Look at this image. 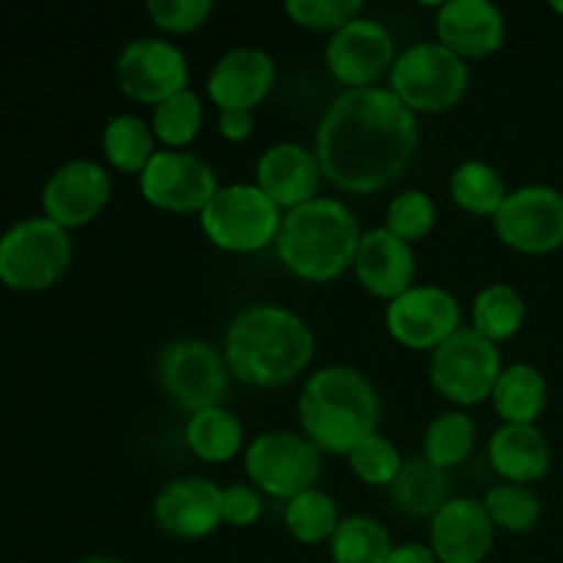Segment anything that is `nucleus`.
I'll return each instance as SVG.
<instances>
[{
  "label": "nucleus",
  "mask_w": 563,
  "mask_h": 563,
  "mask_svg": "<svg viewBox=\"0 0 563 563\" xmlns=\"http://www.w3.org/2000/svg\"><path fill=\"white\" fill-rule=\"evenodd\" d=\"M418 146L416 113L390 88H346L324 110L313 154L330 185L368 196L399 179Z\"/></svg>",
  "instance_id": "nucleus-1"
},
{
  "label": "nucleus",
  "mask_w": 563,
  "mask_h": 563,
  "mask_svg": "<svg viewBox=\"0 0 563 563\" xmlns=\"http://www.w3.org/2000/svg\"><path fill=\"white\" fill-rule=\"evenodd\" d=\"M317 339L302 317L275 302H256L236 313L223 335L229 372L251 388H280L313 361Z\"/></svg>",
  "instance_id": "nucleus-2"
},
{
  "label": "nucleus",
  "mask_w": 563,
  "mask_h": 563,
  "mask_svg": "<svg viewBox=\"0 0 563 563\" xmlns=\"http://www.w3.org/2000/svg\"><path fill=\"white\" fill-rule=\"evenodd\" d=\"M302 434L328 454H350L379 429L383 401L363 372L352 366H324L302 385L297 399Z\"/></svg>",
  "instance_id": "nucleus-3"
},
{
  "label": "nucleus",
  "mask_w": 563,
  "mask_h": 563,
  "mask_svg": "<svg viewBox=\"0 0 563 563\" xmlns=\"http://www.w3.org/2000/svg\"><path fill=\"white\" fill-rule=\"evenodd\" d=\"M361 225L355 212L339 198H313L284 214L278 256L295 278L308 284H330L355 267L361 247Z\"/></svg>",
  "instance_id": "nucleus-4"
},
{
  "label": "nucleus",
  "mask_w": 563,
  "mask_h": 563,
  "mask_svg": "<svg viewBox=\"0 0 563 563\" xmlns=\"http://www.w3.org/2000/svg\"><path fill=\"white\" fill-rule=\"evenodd\" d=\"M471 86L467 64L440 42H418L401 49L390 69V91L412 113H443Z\"/></svg>",
  "instance_id": "nucleus-5"
},
{
  "label": "nucleus",
  "mask_w": 563,
  "mask_h": 563,
  "mask_svg": "<svg viewBox=\"0 0 563 563\" xmlns=\"http://www.w3.org/2000/svg\"><path fill=\"white\" fill-rule=\"evenodd\" d=\"M71 262L69 231L49 218H27L0 236V280L14 291H44Z\"/></svg>",
  "instance_id": "nucleus-6"
},
{
  "label": "nucleus",
  "mask_w": 563,
  "mask_h": 563,
  "mask_svg": "<svg viewBox=\"0 0 563 563\" xmlns=\"http://www.w3.org/2000/svg\"><path fill=\"white\" fill-rule=\"evenodd\" d=\"M284 212L258 185H225L201 212V229L214 247L253 253L278 240Z\"/></svg>",
  "instance_id": "nucleus-7"
},
{
  "label": "nucleus",
  "mask_w": 563,
  "mask_h": 563,
  "mask_svg": "<svg viewBox=\"0 0 563 563\" xmlns=\"http://www.w3.org/2000/svg\"><path fill=\"white\" fill-rule=\"evenodd\" d=\"M500 372L498 344L473 328L456 330L429 357V379L434 390L456 407H473L489 399Z\"/></svg>",
  "instance_id": "nucleus-8"
},
{
  "label": "nucleus",
  "mask_w": 563,
  "mask_h": 563,
  "mask_svg": "<svg viewBox=\"0 0 563 563\" xmlns=\"http://www.w3.org/2000/svg\"><path fill=\"white\" fill-rule=\"evenodd\" d=\"M157 379L165 396L192 416L223 405L231 372L214 344L203 339H176L159 350Z\"/></svg>",
  "instance_id": "nucleus-9"
},
{
  "label": "nucleus",
  "mask_w": 563,
  "mask_h": 563,
  "mask_svg": "<svg viewBox=\"0 0 563 563\" xmlns=\"http://www.w3.org/2000/svg\"><path fill=\"white\" fill-rule=\"evenodd\" d=\"M245 473L262 495L291 500L319 482L322 451L306 434L273 429L251 440L245 449Z\"/></svg>",
  "instance_id": "nucleus-10"
},
{
  "label": "nucleus",
  "mask_w": 563,
  "mask_h": 563,
  "mask_svg": "<svg viewBox=\"0 0 563 563\" xmlns=\"http://www.w3.org/2000/svg\"><path fill=\"white\" fill-rule=\"evenodd\" d=\"M137 179L152 207L174 214H201L220 190L212 165L187 148H159Z\"/></svg>",
  "instance_id": "nucleus-11"
},
{
  "label": "nucleus",
  "mask_w": 563,
  "mask_h": 563,
  "mask_svg": "<svg viewBox=\"0 0 563 563\" xmlns=\"http://www.w3.org/2000/svg\"><path fill=\"white\" fill-rule=\"evenodd\" d=\"M498 240L511 251L542 256L563 247V192L548 185H528L509 192L493 218Z\"/></svg>",
  "instance_id": "nucleus-12"
},
{
  "label": "nucleus",
  "mask_w": 563,
  "mask_h": 563,
  "mask_svg": "<svg viewBox=\"0 0 563 563\" xmlns=\"http://www.w3.org/2000/svg\"><path fill=\"white\" fill-rule=\"evenodd\" d=\"M115 82L126 99L141 104H159L174 93L187 91L190 66L185 53L168 38L143 36L121 47L115 58Z\"/></svg>",
  "instance_id": "nucleus-13"
},
{
  "label": "nucleus",
  "mask_w": 563,
  "mask_h": 563,
  "mask_svg": "<svg viewBox=\"0 0 563 563\" xmlns=\"http://www.w3.org/2000/svg\"><path fill=\"white\" fill-rule=\"evenodd\" d=\"M330 75L346 88H374V82L394 69V33L374 16H355L330 36L324 49Z\"/></svg>",
  "instance_id": "nucleus-14"
},
{
  "label": "nucleus",
  "mask_w": 563,
  "mask_h": 563,
  "mask_svg": "<svg viewBox=\"0 0 563 563\" xmlns=\"http://www.w3.org/2000/svg\"><path fill=\"white\" fill-rule=\"evenodd\" d=\"M385 324L401 346L438 350L462 328V308L443 286H412L388 302Z\"/></svg>",
  "instance_id": "nucleus-15"
},
{
  "label": "nucleus",
  "mask_w": 563,
  "mask_h": 563,
  "mask_svg": "<svg viewBox=\"0 0 563 563\" xmlns=\"http://www.w3.org/2000/svg\"><path fill=\"white\" fill-rule=\"evenodd\" d=\"M154 522L174 539H203L223 522V489L201 476L170 478L152 504Z\"/></svg>",
  "instance_id": "nucleus-16"
},
{
  "label": "nucleus",
  "mask_w": 563,
  "mask_h": 563,
  "mask_svg": "<svg viewBox=\"0 0 563 563\" xmlns=\"http://www.w3.org/2000/svg\"><path fill=\"white\" fill-rule=\"evenodd\" d=\"M110 190L113 185H110L104 165L93 163V159H69L44 185V218L66 231L91 223L108 207Z\"/></svg>",
  "instance_id": "nucleus-17"
},
{
  "label": "nucleus",
  "mask_w": 563,
  "mask_h": 563,
  "mask_svg": "<svg viewBox=\"0 0 563 563\" xmlns=\"http://www.w3.org/2000/svg\"><path fill=\"white\" fill-rule=\"evenodd\" d=\"M495 544V526L482 500L451 498L429 526V548L440 563H482Z\"/></svg>",
  "instance_id": "nucleus-18"
},
{
  "label": "nucleus",
  "mask_w": 563,
  "mask_h": 563,
  "mask_svg": "<svg viewBox=\"0 0 563 563\" xmlns=\"http://www.w3.org/2000/svg\"><path fill=\"white\" fill-rule=\"evenodd\" d=\"M438 42L467 58H489L504 47L506 16L489 0H445L438 5Z\"/></svg>",
  "instance_id": "nucleus-19"
},
{
  "label": "nucleus",
  "mask_w": 563,
  "mask_h": 563,
  "mask_svg": "<svg viewBox=\"0 0 563 563\" xmlns=\"http://www.w3.org/2000/svg\"><path fill=\"white\" fill-rule=\"evenodd\" d=\"M275 77L273 55L258 47H236L212 66L207 91L220 110H253L269 97Z\"/></svg>",
  "instance_id": "nucleus-20"
},
{
  "label": "nucleus",
  "mask_w": 563,
  "mask_h": 563,
  "mask_svg": "<svg viewBox=\"0 0 563 563\" xmlns=\"http://www.w3.org/2000/svg\"><path fill=\"white\" fill-rule=\"evenodd\" d=\"M322 176L317 154L295 141L275 143L256 163V185L267 192V198L280 212L284 209L291 212L313 201Z\"/></svg>",
  "instance_id": "nucleus-21"
},
{
  "label": "nucleus",
  "mask_w": 563,
  "mask_h": 563,
  "mask_svg": "<svg viewBox=\"0 0 563 563\" xmlns=\"http://www.w3.org/2000/svg\"><path fill=\"white\" fill-rule=\"evenodd\" d=\"M357 284L377 300H396L412 289L416 278V251L410 242L396 236L385 225L363 234L355 256Z\"/></svg>",
  "instance_id": "nucleus-22"
},
{
  "label": "nucleus",
  "mask_w": 563,
  "mask_h": 563,
  "mask_svg": "<svg viewBox=\"0 0 563 563\" xmlns=\"http://www.w3.org/2000/svg\"><path fill=\"white\" fill-rule=\"evenodd\" d=\"M487 456L509 484L539 482L550 471V443L537 423H500L489 438Z\"/></svg>",
  "instance_id": "nucleus-23"
},
{
  "label": "nucleus",
  "mask_w": 563,
  "mask_h": 563,
  "mask_svg": "<svg viewBox=\"0 0 563 563\" xmlns=\"http://www.w3.org/2000/svg\"><path fill=\"white\" fill-rule=\"evenodd\" d=\"M390 500L410 517H434L451 500L449 471L432 465L427 456H410L401 462L399 476L388 487Z\"/></svg>",
  "instance_id": "nucleus-24"
},
{
  "label": "nucleus",
  "mask_w": 563,
  "mask_h": 563,
  "mask_svg": "<svg viewBox=\"0 0 563 563\" xmlns=\"http://www.w3.org/2000/svg\"><path fill=\"white\" fill-rule=\"evenodd\" d=\"M489 399L504 423H537L548 407V379L539 368L515 363L500 372Z\"/></svg>",
  "instance_id": "nucleus-25"
},
{
  "label": "nucleus",
  "mask_w": 563,
  "mask_h": 563,
  "mask_svg": "<svg viewBox=\"0 0 563 563\" xmlns=\"http://www.w3.org/2000/svg\"><path fill=\"white\" fill-rule=\"evenodd\" d=\"M187 449L209 465H223L231 462L245 445V429L242 421L231 410L207 407V410L192 412L185 429Z\"/></svg>",
  "instance_id": "nucleus-26"
},
{
  "label": "nucleus",
  "mask_w": 563,
  "mask_h": 563,
  "mask_svg": "<svg viewBox=\"0 0 563 563\" xmlns=\"http://www.w3.org/2000/svg\"><path fill=\"white\" fill-rule=\"evenodd\" d=\"M449 190L456 207L478 218H495L509 196L504 174L484 159H465L456 165Z\"/></svg>",
  "instance_id": "nucleus-27"
},
{
  "label": "nucleus",
  "mask_w": 563,
  "mask_h": 563,
  "mask_svg": "<svg viewBox=\"0 0 563 563\" xmlns=\"http://www.w3.org/2000/svg\"><path fill=\"white\" fill-rule=\"evenodd\" d=\"M102 152L115 170L141 176L157 154V137H154L152 124H146L141 115H113L104 124Z\"/></svg>",
  "instance_id": "nucleus-28"
},
{
  "label": "nucleus",
  "mask_w": 563,
  "mask_h": 563,
  "mask_svg": "<svg viewBox=\"0 0 563 563\" xmlns=\"http://www.w3.org/2000/svg\"><path fill=\"white\" fill-rule=\"evenodd\" d=\"M473 330L489 339L493 344L498 341L515 339L526 324V300L520 291L509 284H489L473 300Z\"/></svg>",
  "instance_id": "nucleus-29"
},
{
  "label": "nucleus",
  "mask_w": 563,
  "mask_h": 563,
  "mask_svg": "<svg viewBox=\"0 0 563 563\" xmlns=\"http://www.w3.org/2000/svg\"><path fill=\"white\" fill-rule=\"evenodd\" d=\"M394 553L388 528L368 515H352L339 522L330 539L333 563H388Z\"/></svg>",
  "instance_id": "nucleus-30"
},
{
  "label": "nucleus",
  "mask_w": 563,
  "mask_h": 563,
  "mask_svg": "<svg viewBox=\"0 0 563 563\" xmlns=\"http://www.w3.org/2000/svg\"><path fill=\"white\" fill-rule=\"evenodd\" d=\"M476 421L467 412H440L438 418L429 421L427 432H423V456L432 465L449 471V467L462 465L473 454V449H476Z\"/></svg>",
  "instance_id": "nucleus-31"
},
{
  "label": "nucleus",
  "mask_w": 563,
  "mask_h": 563,
  "mask_svg": "<svg viewBox=\"0 0 563 563\" xmlns=\"http://www.w3.org/2000/svg\"><path fill=\"white\" fill-rule=\"evenodd\" d=\"M284 522L289 528L291 537L302 544H322L330 542L339 528V504H335L333 495H328L324 489H308L300 493L297 498L286 500Z\"/></svg>",
  "instance_id": "nucleus-32"
},
{
  "label": "nucleus",
  "mask_w": 563,
  "mask_h": 563,
  "mask_svg": "<svg viewBox=\"0 0 563 563\" xmlns=\"http://www.w3.org/2000/svg\"><path fill=\"white\" fill-rule=\"evenodd\" d=\"M203 126V104L196 91H179L154 104L152 130L165 148H187Z\"/></svg>",
  "instance_id": "nucleus-33"
},
{
  "label": "nucleus",
  "mask_w": 563,
  "mask_h": 563,
  "mask_svg": "<svg viewBox=\"0 0 563 563\" xmlns=\"http://www.w3.org/2000/svg\"><path fill=\"white\" fill-rule=\"evenodd\" d=\"M482 504L493 526L509 533H528L542 520V500L526 484H498L487 489Z\"/></svg>",
  "instance_id": "nucleus-34"
},
{
  "label": "nucleus",
  "mask_w": 563,
  "mask_h": 563,
  "mask_svg": "<svg viewBox=\"0 0 563 563\" xmlns=\"http://www.w3.org/2000/svg\"><path fill=\"white\" fill-rule=\"evenodd\" d=\"M438 223V203L423 190H401L385 212V229L394 231L405 242H418Z\"/></svg>",
  "instance_id": "nucleus-35"
},
{
  "label": "nucleus",
  "mask_w": 563,
  "mask_h": 563,
  "mask_svg": "<svg viewBox=\"0 0 563 563\" xmlns=\"http://www.w3.org/2000/svg\"><path fill=\"white\" fill-rule=\"evenodd\" d=\"M346 456H350L352 473L368 487H390L394 478L399 476L401 462H405L399 449L379 432L361 440Z\"/></svg>",
  "instance_id": "nucleus-36"
},
{
  "label": "nucleus",
  "mask_w": 563,
  "mask_h": 563,
  "mask_svg": "<svg viewBox=\"0 0 563 563\" xmlns=\"http://www.w3.org/2000/svg\"><path fill=\"white\" fill-rule=\"evenodd\" d=\"M286 14L291 22L308 31H341L346 22L361 16V0H286Z\"/></svg>",
  "instance_id": "nucleus-37"
},
{
  "label": "nucleus",
  "mask_w": 563,
  "mask_h": 563,
  "mask_svg": "<svg viewBox=\"0 0 563 563\" xmlns=\"http://www.w3.org/2000/svg\"><path fill=\"white\" fill-rule=\"evenodd\" d=\"M212 0H148L146 14L165 33H192L212 14Z\"/></svg>",
  "instance_id": "nucleus-38"
},
{
  "label": "nucleus",
  "mask_w": 563,
  "mask_h": 563,
  "mask_svg": "<svg viewBox=\"0 0 563 563\" xmlns=\"http://www.w3.org/2000/svg\"><path fill=\"white\" fill-rule=\"evenodd\" d=\"M264 511V495L253 484H231L223 489V522L247 528L258 522Z\"/></svg>",
  "instance_id": "nucleus-39"
},
{
  "label": "nucleus",
  "mask_w": 563,
  "mask_h": 563,
  "mask_svg": "<svg viewBox=\"0 0 563 563\" xmlns=\"http://www.w3.org/2000/svg\"><path fill=\"white\" fill-rule=\"evenodd\" d=\"M218 130L225 141L242 143L256 130V119H253L251 110H220Z\"/></svg>",
  "instance_id": "nucleus-40"
},
{
  "label": "nucleus",
  "mask_w": 563,
  "mask_h": 563,
  "mask_svg": "<svg viewBox=\"0 0 563 563\" xmlns=\"http://www.w3.org/2000/svg\"><path fill=\"white\" fill-rule=\"evenodd\" d=\"M388 563H440V561H438V555L432 553V548H429V544L405 542V544H396Z\"/></svg>",
  "instance_id": "nucleus-41"
},
{
  "label": "nucleus",
  "mask_w": 563,
  "mask_h": 563,
  "mask_svg": "<svg viewBox=\"0 0 563 563\" xmlns=\"http://www.w3.org/2000/svg\"><path fill=\"white\" fill-rule=\"evenodd\" d=\"M77 563H124V561L110 559V555H88V559H80Z\"/></svg>",
  "instance_id": "nucleus-42"
},
{
  "label": "nucleus",
  "mask_w": 563,
  "mask_h": 563,
  "mask_svg": "<svg viewBox=\"0 0 563 563\" xmlns=\"http://www.w3.org/2000/svg\"><path fill=\"white\" fill-rule=\"evenodd\" d=\"M550 9L559 11V14H563V0H553V3H550Z\"/></svg>",
  "instance_id": "nucleus-43"
}]
</instances>
